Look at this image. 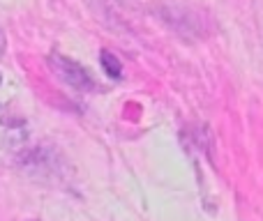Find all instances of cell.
<instances>
[{"label":"cell","mask_w":263,"mask_h":221,"mask_svg":"<svg viewBox=\"0 0 263 221\" xmlns=\"http://www.w3.org/2000/svg\"><path fill=\"white\" fill-rule=\"evenodd\" d=\"M51 69L55 72V76L65 83V86L74 88L79 92H90L95 90V81H92L90 72H88L83 65H79L77 60H69L60 53H51L49 58Z\"/></svg>","instance_id":"1"},{"label":"cell","mask_w":263,"mask_h":221,"mask_svg":"<svg viewBox=\"0 0 263 221\" xmlns=\"http://www.w3.org/2000/svg\"><path fill=\"white\" fill-rule=\"evenodd\" d=\"M100 63H102V67H104V72L109 74L111 78H120V76H123V65H120L118 55H114V53H111V51H102V55H100Z\"/></svg>","instance_id":"2"}]
</instances>
